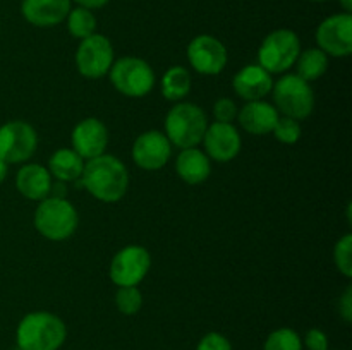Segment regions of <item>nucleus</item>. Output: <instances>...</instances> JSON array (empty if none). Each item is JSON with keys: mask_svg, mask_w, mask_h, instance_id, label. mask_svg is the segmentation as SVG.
I'll return each mask as SVG.
<instances>
[{"mask_svg": "<svg viewBox=\"0 0 352 350\" xmlns=\"http://www.w3.org/2000/svg\"><path fill=\"white\" fill-rule=\"evenodd\" d=\"M196 350H232V343L222 333L210 331L199 340Z\"/></svg>", "mask_w": 352, "mask_h": 350, "instance_id": "nucleus-30", "label": "nucleus"}, {"mask_svg": "<svg viewBox=\"0 0 352 350\" xmlns=\"http://www.w3.org/2000/svg\"><path fill=\"white\" fill-rule=\"evenodd\" d=\"M237 112H239V108H237V105L230 98H220L213 105L215 122L232 124V120L237 119Z\"/></svg>", "mask_w": 352, "mask_h": 350, "instance_id": "nucleus-29", "label": "nucleus"}, {"mask_svg": "<svg viewBox=\"0 0 352 350\" xmlns=\"http://www.w3.org/2000/svg\"><path fill=\"white\" fill-rule=\"evenodd\" d=\"M6 177H7V163L0 158V184L6 180Z\"/></svg>", "mask_w": 352, "mask_h": 350, "instance_id": "nucleus-34", "label": "nucleus"}, {"mask_svg": "<svg viewBox=\"0 0 352 350\" xmlns=\"http://www.w3.org/2000/svg\"><path fill=\"white\" fill-rule=\"evenodd\" d=\"M311 2H327V0H311Z\"/></svg>", "mask_w": 352, "mask_h": 350, "instance_id": "nucleus-36", "label": "nucleus"}, {"mask_svg": "<svg viewBox=\"0 0 352 350\" xmlns=\"http://www.w3.org/2000/svg\"><path fill=\"white\" fill-rule=\"evenodd\" d=\"M67 338L64 319L48 311L28 312L16 328L19 350H58Z\"/></svg>", "mask_w": 352, "mask_h": 350, "instance_id": "nucleus-2", "label": "nucleus"}, {"mask_svg": "<svg viewBox=\"0 0 352 350\" xmlns=\"http://www.w3.org/2000/svg\"><path fill=\"white\" fill-rule=\"evenodd\" d=\"M274 102L275 108L284 117L296 120H305L315 110V93L311 84L298 74H285L274 82Z\"/></svg>", "mask_w": 352, "mask_h": 350, "instance_id": "nucleus-5", "label": "nucleus"}, {"mask_svg": "<svg viewBox=\"0 0 352 350\" xmlns=\"http://www.w3.org/2000/svg\"><path fill=\"white\" fill-rule=\"evenodd\" d=\"M188 60L196 72L203 75H217L229 62L227 48L212 34H198L188 45Z\"/></svg>", "mask_w": 352, "mask_h": 350, "instance_id": "nucleus-12", "label": "nucleus"}, {"mask_svg": "<svg viewBox=\"0 0 352 350\" xmlns=\"http://www.w3.org/2000/svg\"><path fill=\"white\" fill-rule=\"evenodd\" d=\"M133 160L143 170H160L172 156V144L160 130H146L140 134L133 144Z\"/></svg>", "mask_w": 352, "mask_h": 350, "instance_id": "nucleus-13", "label": "nucleus"}, {"mask_svg": "<svg viewBox=\"0 0 352 350\" xmlns=\"http://www.w3.org/2000/svg\"><path fill=\"white\" fill-rule=\"evenodd\" d=\"M232 88L239 98L246 102H256L270 95L274 88V78L261 65L250 64L234 75Z\"/></svg>", "mask_w": 352, "mask_h": 350, "instance_id": "nucleus-16", "label": "nucleus"}, {"mask_svg": "<svg viewBox=\"0 0 352 350\" xmlns=\"http://www.w3.org/2000/svg\"><path fill=\"white\" fill-rule=\"evenodd\" d=\"M301 124L299 120L291 119V117H278L277 124H275L272 134L275 139L282 144H294L301 139Z\"/></svg>", "mask_w": 352, "mask_h": 350, "instance_id": "nucleus-27", "label": "nucleus"}, {"mask_svg": "<svg viewBox=\"0 0 352 350\" xmlns=\"http://www.w3.org/2000/svg\"><path fill=\"white\" fill-rule=\"evenodd\" d=\"M201 143L205 144L206 156L219 163H227V161L234 160L243 146L239 130L232 124L222 122L208 124Z\"/></svg>", "mask_w": 352, "mask_h": 350, "instance_id": "nucleus-14", "label": "nucleus"}, {"mask_svg": "<svg viewBox=\"0 0 352 350\" xmlns=\"http://www.w3.org/2000/svg\"><path fill=\"white\" fill-rule=\"evenodd\" d=\"M191 91V74L186 67L174 65L162 78V95L168 102H179Z\"/></svg>", "mask_w": 352, "mask_h": 350, "instance_id": "nucleus-23", "label": "nucleus"}, {"mask_svg": "<svg viewBox=\"0 0 352 350\" xmlns=\"http://www.w3.org/2000/svg\"><path fill=\"white\" fill-rule=\"evenodd\" d=\"M278 117H280V113L277 112V108L265 100L246 102V105L237 112L239 126L253 136L272 134Z\"/></svg>", "mask_w": 352, "mask_h": 350, "instance_id": "nucleus-18", "label": "nucleus"}, {"mask_svg": "<svg viewBox=\"0 0 352 350\" xmlns=\"http://www.w3.org/2000/svg\"><path fill=\"white\" fill-rule=\"evenodd\" d=\"M301 54V40L292 30H275L263 38L258 50V65L270 74H282L294 67Z\"/></svg>", "mask_w": 352, "mask_h": 350, "instance_id": "nucleus-6", "label": "nucleus"}, {"mask_svg": "<svg viewBox=\"0 0 352 350\" xmlns=\"http://www.w3.org/2000/svg\"><path fill=\"white\" fill-rule=\"evenodd\" d=\"M263 350H302V340L296 329L278 328L267 336Z\"/></svg>", "mask_w": 352, "mask_h": 350, "instance_id": "nucleus-25", "label": "nucleus"}, {"mask_svg": "<svg viewBox=\"0 0 352 350\" xmlns=\"http://www.w3.org/2000/svg\"><path fill=\"white\" fill-rule=\"evenodd\" d=\"M113 64V47L107 36L93 33L79 41L76 50V67L86 79H102Z\"/></svg>", "mask_w": 352, "mask_h": 350, "instance_id": "nucleus-10", "label": "nucleus"}, {"mask_svg": "<svg viewBox=\"0 0 352 350\" xmlns=\"http://www.w3.org/2000/svg\"><path fill=\"white\" fill-rule=\"evenodd\" d=\"M33 223L36 232L45 239L60 242L74 235L78 230V209L67 198L48 196L41 199L40 205L34 209Z\"/></svg>", "mask_w": 352, "mask_h": 350, "instance_id": "nucleus-3", "label": "nucleus"}, {"mask_svg": "<svg viewBox=\"0 0 352 350\" xmlns=\"http://www.w3.org/2000/svg\"><path fill=\"white\" fill-rule=\"evenodd\" d=\"M71 2H74L78 7H85V9L95 10V9H102V7H105L110 0H71Z\"/></svg>", "mask_w": 352, "mask_h": 350, "instance_id": "nucleus-33", "label": "nucleus"}, {"mask_svg": "<svg viewBox=\"0 0 352 350\" xmlns=\"http://www.w3.org/2000/svg\"><path fill=\"white\" fill-rule=\"evenodd\" d=\"M316 43L327 57H349L352 54V14H332L316 27Z\"/></svg>", "mask_w": 352, "mask_h": 350, "instance_id": "nucleus-11", "label": "nucleus"}, {"mask_svg": "<svg viewBox=\"0 0 352 350\" xmlns=\"http://www.w3.org/2000/svg\"><path fill=\"white\" fill-rule=\"evenodd\" d=\"M339 314L346 323L352 321V287H347L339 301Z\"/></svg>", "mask_w": 352, "mask_h": 350, "instance_id": "nucleus-32", "label": "nucleus"}, {"mask_svg": "<svg viewBox=\"0 0 352 350\" xmlns=\"http://www.w3.org/2000/svg\"><path fill=\"white\" fill-rule=\"evenodd\" d=\"M150 268L151 256L146 247L131 244L112 257L109 275L117 287H138L146 278Z\"/></svg>", "mask_w": 352, "mask_h": 350, "instance_id": "nucleus-9", "label": "nucleus"}, {"mask_svg": "<svg viewBox=\"0 0 352 350\" xmlns=\"http://www.w3.org/2000/svg\"><path fill=\"white\" fill-rule=\"evenodd\" d=\"M48 172L60 182H74L81 178L85 160L72 148H60L48 160Z\"/></svg>", "mask_w": 352, "mask_h": 350, "instance_id": "nucleus-21", "label": "nucleus"}, {"mask_svg": "<svg viewBox=\"0 0 352 350\" xmlns=\"http://www.w3.org/2000/svg\"><path fill=\"white\" fill-rule=\"evenodd\" d=\"M329 350H330V349H329Z\"/></svg>", "mask_w": 352, "mask_h": 350, "instance_id": "nucleus-37", "label": "nucleus"}, {"mask_svg": "<svg viewBox=\"0 0 352 350\" xmlns=\"http://www.w3.org/2000/svg\"><path fill=\"white\" fill-rule=\"evenodd\" d=\"M109 75L113 88L127 98H143L155 88L153 69L140 57H122L113 60Z\"/></svg>", "mask_w": 352, "mask_h": 350, "instance_id": "nucleus-7", "label": "nucleus"}, {"mask_svg": "<svg viewBox=\"0 0 352 350\" xmlns=\"http://www.w3.org/2000/svg\"><path fill=\"white\" fill-rule=\"evenodd\" d=\"M296 74L305 81L313 82L322 78L329 69V57L320 48H308L296 60Z\"/></svg>", "mask_w": 352, "mask_h": 350, "instance_id": "nucleus-22", "label": "nucleus"}, {"mask_svg": "<svg viewBox=\"0 0 352 350\" xmlns=\"http://www.w3.org/2000/svg\"><path fill=\"white\" fill-rule=\"evenodd\" d=\"M175 172L186 184H201L212 174V161L198 148H186L175 158Z\"/></svg>", "mask_w": 352, "mask_h": 350, "instance_id": "nucleus-20", "label": "nucleus"}, {"mask_svg": "<svg viewBox=\"0 0 352 350\" xmlns=\"http://www.w3.org/2000/svg\"><path fill=\"white\" fill-rule=\"evenodd\" d=\"M302 340V349L306 350H329V336L318 328H311L306 331Z\"/></svg>", "mask_w": 352, "mask_h": 350, "instance_id": "nucleus-31", "label": "nucleus"}, {"mask_svg": "<svg viewBox=\"0 0 352 350\" xmlns=\"http://www.w3.org/2000/svg\"><path fill=\"white\" fill-rule=\"evenodd\" d=\"M71 143L72 150L82 160H91V158L105 153L107 146H109V129L102 120L88 117V119H82L81 122L76 124L71 134Z\"/></svg>", "mask_w": 352, "mask_h": 350, "instance_id": "nucleus-15", "label": "nucleus"}, {"mask_svg": "<svg viewBox=\"0 0 352 350\" xmlns=\"http://www.w3.org/2000/svg\"><path fill=\"white\" fill-rule=\"evenodd\" d=\"M333 263L346 278L352 277V235L346 233L333 247Z\"/></svg>", "mask_w": 352, "mask_h": 350, "instance_id": "nucleus-28", "label": "nucleus"}, {"mask_svg": "<svg viewBox=\"0 0 352 350\" xmlns=\"http://www.w3.org/2000/svg\"><path fill=\"white\" fill-rule=\"evenodd\" d=\"M52 175L47 167L38 163H26L16 175V189L31 201H41L50 196Z\"/></svg>", "mask_w": 352, "mask_h": 350, "instance_id": "nucleus-19", "label": "nucleus"}, {"mask_svg": "<svg viewBox=\"0 0 352 350\" xmlns=\"http://www.w3.org/2000/svg\"><path fill=\"white\" fill-rule=\"evenodd\" d=\"M71 9V0H23L21 3L23 17L36 27H54L64 23Z\"/></svg>", "mask_w": 352, "mask_h": 350, "instance_id": "nucleus-17", "label": "nucleus"}, {"mask_svg": "<svg viewBox=\"0 0 352 350\" xmlns=\"http://www.w3.org/2000/svg\"><path fill=\"white\" fill-rule=\"evenodd\" d=\"M116 305L124 316H134L143 307V294L138 287H119L116 294Z\"/></svg>", "mask_w": 352, "mask_h": 350, "instance_id": "nucleus-26", "label": "nucleus"}, {"mask_svg": "<svg viewBox=\"0 0 352 350\" xmlns=\"http://www.w3.org/2000/svg\"><path fill=\"white\" fill-rule=\"evenodd\" d=\"M208 127V119L198 105L189 102L177 103L165 117V136L179 150L201 144Z\"/></svg>", "mask_w": 352, "mask_h": 350, "instance_id": "nucleus-4", "label": "nucleus"}, {"mask_svg": "<svg viewBox=\"0 0 352 350\" xmlns=\"http://www.w3.org/2000/svg\"><path fill=\"white\" fill-rule=\"evenodd\" d=\"M79 185L102 202H117L129 189V172L113 154H100L85 161Z\"/></svg>", "mask_w": 352, "mask_h": 350, "instance_id": "nucleus-1", "label": "nucleus"}, {"mask_svg": "<svg viewBox=\"0 0 352 350\" xmlns=\"http://www.w3.org/2000/svg\"><path fill=\"white\" fill-rule=\"evenodd\" d=\"M38 148V134L24 120H10L0 127V158L7 165L28 161Z\"/></svg>", "mask_w": 352, "mask_h": 350, "instance_id": "nucleus-8", "label": "nucleus"}, {"mask_svg": "<svg viewBox=\"0 0 352 350\" xmlns=\"http://www.w3.org/2000/svg\"><path fill=\"white\" fill-rule=\"evenodd\" d=\"M340 5H342L344 12H352V0H339Z\"/></svg>", "mask_w": 352, "mask_h": 350, "instance_id": "nucleus-35", "label": "nucleus"}, {"mask_svg": "<svg viewBox=\"0 0 352 350\" xmlns=\"http://www.w3.org/2000/svg\"><path fill=\"white\" fill-rule=\"evenodd\" d=\"M65 23H67L69 34L74 36L76 40H85V38L96 33L95 14H93V10L85 9V7L76 5L74 9L69 10L67 17H65Z\"/></svg>", "mask_w": 352, "mask_h": 350, "instance_id": "nucleus-24", "label": "nucleus"}]
</instances>
